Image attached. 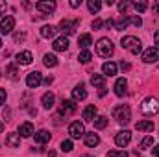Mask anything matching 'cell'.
Listing matches in <instances>:
<instances>
[{
    "instance_id": "obj_49",
    "label": "cell",
    "mask_w": 159,
    "mask_h": 157,
    "mask_svg": "<svg viewBox=\"0 0 159 157\" xmlns=\"http://www.w3.org/2000/svg\"><path fill=\"white\" fill-rule=\"evenodd\" d=\"M4 11H6V4L0 2V15H4Z\"/></svg>"
},
{
    "instance_id": "obj_18",
    "label": "cell",
    "mask_w": 159,
    "mask_h": 157,
    "mask_svg": "<svg viewBox=\"0 0 159 157\" xmlns=\"http://www.w3.org/2000/svg\"><path fill=\"white\" fill-rule=\"evenodd\" d=\"M83 120L85 122H93L94 118L98 117V109H96V105H87L85 109H83Z\"/></svg>"
},
{
    "instance_id": "obj_6",
    "label": "cell",
    "mask_w": 159,
    "mask_h": 157,
    "mask_svg": "<svg viewBox=\"0 0 159 157\" xmlns=\"http://www.w3.org/2000/svg\"><path fill=\"white\" fill-rule=\"evenodd\" d=\"M129 141H131V131H128V129H122L115 135V142L119 148H126L129 144Z\"/></svg>"
},
{
    "instance_id": "obj_50",
    "label": "cell",
    "mask_w": 159,
    "mask_h": 157,
    "mask_svg": "<svg viewBox=\"0 0 159 157\" xmlns=\"http://www.w3.org/2000/svg\"><path fill=\"white\" fill-rule=\"evenodd\" d=\"M2 131H4V124L0 122V133H2Z\"/></svg>"
},
{
    "instance_id": "obj_24",
    "label": "cell",
    "mask_w": 159,
    "mask_h": 157,
    "mask_svg": "<svg viewBox=\"0 0 159 157\" xmlns=\"http://www.w3.org/2000/svg\"><path fill=\"white\" fill-rule=\"evenodd\" d=\"M135 128L139 131H154V122L152 120H139L135 124Z\"/></svg>"
},
{
    "instance_id": "obj_29",
    "label": "cell",
    "mask_w": 159,
    "mask_h": 157,
    "mask_svg": "<svg viewBox=\"0 0 159 157\" xmlns=\"http://www.w3.org/2000/svg\"><path fill=\"white\" fill-rule=\"evenodd\" d=\"M91 83H93L94 87H100V89H104V85H106V76H104V74H93Z\"/></svg>"
},
{
    "instance_id": "obj_47",
    "label": "cell",
    "mask_w": 159,
    "mask_h": 157,
    "mask_svg": "<svg viewBox=\"0 0 159 157\" xmlns=\"http://www.w3.org/2000/svg\"><path fill=\"white\" fill-rule=\"evenodd\" d=\"M154 41H156V44H157V48H159V30L154 34Z\"/></svg>"
},
{
    "instance_id": "obj_39",
    "label": "cell",
    "mask_w": 159,
    "mask_h": 157,
    "mask_svg": "<svg viewBox=\"0 0 159 157\" xmlns=\"http://www.w3.org/2000/svg\"><path fill=\"white\" fill-rule=\"evenodd\" d=\"M129 22H131L133 26H137V28H139V26L143 24V19H141L139 15H135V17H129Z\"/></svg>"
},
{
    "instance_id": "obj_22",
    "label": "cell",
    "mask_w": 159,
    "mask_h": 157,
    "mask_svg": "<svg viewBox=\"0 0 159 157\" xmlns=\"http://www.w3.org/2000/svg\"><path fill=\"white\" fill-rule=\"evenodd\" d=\"M6 144H7L9 148H19V146H20V135H19V133H7Z\"/></svg>"
},
{
    "instance_id": "obj_4",
    "label": "cell",
    "mask_w": 159,
    "mask_h": 157,
    "mask_svg": "<svg viewBox=\"0 0 159 157\" xmlns=\"http://www.w3.org/2000/svg\"><path fill=\"white\" fill-rule=\"evenodd\" d=\"M113 52H115V46H113V43L107 37L98 39V43H96V54L100 57H109V56H113Z\"/></svg>"
},
{
    "instance_id": "obj_37",
    "label": "cell",
    "mask_w": 159,
    "mask_h": 157,
    "mask_svg": "<svg viewBox=\"0 0 159 157\" xmlns=\"http://www.w3.org/2000/svg\"><path fill=\"white\" fill-rule=\"evenodd\" d=\"M154 144V139L152 137H144L143 141H141V148H150Z\"/></svg>"
},
{
    "instance_id": "obj_9",
    "label": "cell",
    "mask_w": 159,
    "mask_h": 157,
    "mask_svg": "<svg viewBox=\"0 0 159 157\" xmlns=\"http://www.w3.org/2000/svg\"><path fill=\"white\" fill-rule=\"evenodd\" d=\"M76 26H78V20H69V19H63L59 22V28L65 35H72L76 32Z\"/></svg>"
},
{
    "instance_id": "obj_33",
    "label": "cell",
    "mask_w": 159,
    "mask_h": 157,
    "mask_svg": "<svg viewBox=\"0 0 159 157\" xmlns=\"http://www.w3.org/2000/svg\"><path fill=\"white\" fill-rule=\"evenodd\" d=\"M17 74H19V70H17L15 65H9V67L6 69V76H7L9 79H17Z\"/></svg>"
},
{
    "instance_id": "obj_25",
    "label": "cell",
    "mask_w": 159,
    "mask_h": 157,
    "mask_svg": "<svg viewBox=\"0 0 159 157\" xmlns=\"http://www.w3.org/2000/svg\"><path fill=\"white\" fill-rule=\"evenodd\" d=\"M129 26V17L128 15H122L119 19H115V30H126Z\"/></svg>"
},
{
    "instance_id": "obj_14",
    "label": "cell",
    "mask_w": 159,
    "mask_h": 157,
    "mask_svg": "<svg viewBox=\"0 0 159 157\" xmlns=\"http://www.w3.org/2000/svg\"><path fill=\"white\" fill-rule=\"evenodd\" d=\"M85 98H87L85 85H83V83H80V85H76V87L72 89V100H74V102H80V100H85Z\"/></svg>"
},
{
    "instance_id": "obj_16",
    "label": "cell",
    "mask_w": 159,
    "mask_h": 157,
    "mask_svg": "<svg viewBox=\"0 0 159 157\" xmlns=\"http://www.w3.org/2000/svg\"><path fill=\"white\" fill-rule=\"evenodd\" d=\"M41 104H43V107L44 109H52L54 105H56V96H54V92H44L43 94V98H41Z\"/></svg>"
},
{
    "instance_id": "obj_12",
    "label": "cell",
    "mask_w": 159,
    "mask_h": 157,
    "mask_svg": "<svg viewBox=\"0 0 159 157\" xmlns=\"http://www.w3.org/2000/svg\"><path fill=\"white\" fill-rule=\"evenodd\" d=\"M74 113H76L74 100H63L59 105V115H74Z\"/></svg>"
},
{
    "instance_id": "obj_44",
    "label": "cell",
    "mask_w": 159,
    "mask_h": 157,
    "mask_svg": "<svg viewBox=\"0 0 159 157\" xmlns=\"http://www.w3.org/2000/svg\"><path fill=\"white\" fill-rule=\"evenodd\" d=\"M52 81H54V78H52V76H48V78H44V79H43V83H44V85H50Z\"/></svg>"
},
{
    "instance_id": "obj_52",
    "label": "cell",
    "mask_w": 159,
    "mask_h": 157,
    "mask_svg": "<svg viewBox=\"0 0 159 157\" xmlns=\"http://www.w3.org/2000/svg\"><path fill=\"white\" fill-rule=\"evenodd\" d=\"M0 46H2V39H0Z\"/></svg>"
},
{
    "instance_id": "obj_2",
    "label": "cell",
    "mask_w": 159,
    "mask_h": 157,
    "mask_svg": "<svg viewBox=\"0 0 159 157\" xmlns=\"http://www.w3.org/2000/svg\"><path fill=\"white\" fill-rule=\"evenodd\" d=\"M141 113H143L144 117H154V115H157L159 113V100L154 98V96L144 98L143 104H141Z\"/></svg>"
},
{
    "instance_id": "obj_32",
    "label": "cell",
    "mask_w": 159,
    "mask_h": 157,
    "mask_svg": "<svg viewBox=\"0 0 159 157\" xmlns=\"http://www.w3.org/2000/svg\"><path fill=\"white\" fill-rule=\"evenodd\" d=\"M91 59H93V54H91L89 50H81V52H80V56H78L80 63H83V65H85V63H89Z\"/></svg>"
},
{
    "instance_id": "obj_7",
    "label": "cell",
    "mask_w": 159,
    "mask_h": 157,
    "mask_svg": "<svg viewBox=\"0 0 159 157\" xmlns=\"http://www.w3.org/2000/svg\"><path fill=\"white\" fill-rule=\"evenodd\" d=\"M41 83H43V74H41L39 70H34V72H30L26 76V85L30 89H37Z\"/></svg>"
},
{
    "instance_id": "obj_35",
    "label": "cell",
    "mask_w": 159,
    "mask_h": 157,
    "mask_svg": "<svg viewBox=\"0 0 159 157\" xmlns=\"http://www.w3.org/2000/svg\"><path fill=\"white\" fill-rule=\"evenodd\" d=\"M72 148L74 146H72V141L70 139H67V141L61 142V152H72Z\"/></svg>"
},
{
    "instance_id": "obj_53",
    "label": "cell",
    "mask_w": 159,
    "mask_h": 157,
    "mask_svg": "<svg viewBox=\"0 0 159 157\" xmlns=\"http://www.w3.org/2000/svg\"><path fill=\"white\" fill-rule=\"evenodd\" d=\"M0 76H2V72H0Z\"/></svg>"
},
{
    "instance_id": "obj_5",
    "label": "cell",
    "mask_w": 159,
    "mask_h": 157,
    "mask_svg": "<svg viewBox=\"0 0 159 157\" xmlns=\"http://www.w3.org/2000/svg\"><path fill=\"white\" fill-rule=\"evenodd\" d=\"M69 135H70V139H81V137L85 135V126H83V122H80V120L70 122V126H69Z\"/></svg>"
},
{
    "instance_id": "obj_41",
    "label": "cell",
    "mask_w": 159,
    "mask_h": 157,
    "mask_svg": "<svg viewBox=\"0 0 159 157\" xmlns=\"http://www.w3.org/2000/svg\"><path fill=\"white\" fill-rule=\"evenodd\" d=\"M6 98H7L6 91H4V89H0V105H4V104H6Z\"/></svg>"
},
{
    "instance_id": "obj_10",
    "label": "cell",
    "mask_w": 159,
    "mask_h": 157,
    "mask_svg": "<svg viewBox=\"0 0 159 157\" xmlns=\"http://www.w3.org/2000/svg\"><path fill=\"white\" fill-rule=\"evenodd\" d=\"M143 61L144 63H156V61H159V48L157 46H152V48L144 50L143 52Z\"/></svg>"
},
{
    "instance_id": "obj_30",
    "label": "cell",
    "mask_w": 159,
    "mask_h": 157,
    "mask_svg": "<svg viewBox=\"0 0 159 157\" xmlns=\"http://www.w3.org/2000/svg\"><path fill=\"white\" fill-rule=\"evenodd\" d=\"M87 7H89L91 13H98L100 7H102V2H100V0H89V2H87Z\"/></svg>"
},
{
    "instance_id": "obj_36",
    "label": "cell",
    "mask_w": 159,
    "mask_h": 157,
    "mask_svg": "<svg viewBox=\"0 0 159 157\" xmlns=\"http://www.w3.org/2000/svg\"><path fill=\"white\" fill-rule=\"evenodd\" d=\"M107 157H128V154L124 150H111L107 152Z\"/></svg>"
},
{
    "instance_id": "obj_13",
    "label": "cell",
    "mask_w": 159,
    "mask_h": 157,
    "mask_svg": "<svg viewBox=\"0 0 159 157\" xmlns=\"http://www.w3.org/2000/svg\"><path fill=\"white\" fill-rule=\"evenodd\" d=\"M113 89H115V94H117V96H120V98L126 96V94H128V81H126V78L117 79V83H115Z\"/></svg>"
},
{
    "instance_id": "obj_3",
    "label": "cell",
    "mask_w": 159,
    "mask_h": 157,
    "mask_svg": "<svg viewBox=\"0 0 159 157\" xmlns=\"http://www.w3.org/2000/svg\"><path fill=\"white\" fill-rule=\"evenodd\" d=\"M113 118L122 124V126H126V124H129V120H131V109L128 107V105H117L115 109H113Z\"/></svg>"
},
{
    "instance_id": "obj_34",
    "label": "cell",
    "mask_w": 159,
    "mask_h": 157,
    "mask_svg": "<svg viewBox=\"0 0 159 157\" xmlns=\"http://www.w3.org/2000/svg\"><path fill=\"white\" fill-rule=\"evenodd\" d=\"M131 6L135 7V11H137V13H143V11H144V9L148 7V4H146L144 0H139V2H133Z\"/></svg>"
},
{
    "instance_id": "obj_21",
    "label": "cell",
    "mask_w": 159,
    "mask_h": 157,
    "mask_svg": "<svg viewBox=\"0 0 159 157\" xmlns=\"http://www.w3.org/2000/svg\"><path fill=\"white\" fill-rule=\"evenodd\" d=\"M34 139H35L37 144H46V142L50 141V131H46V129H39V131L34 133Z\"/></svg>"
},
{
    "instance_id": "obj_23",
    "label": "cell",
    "mask_w": 159,
    "mask_h": 157,
    "mask_svg": "<svg viewBox=\"0 0 159 157\" xmlns=\"http://www.w3.org/2000/svg\"><path fill=\"white\" fill-rule=\"evenodd\" d=\"M102 72H104V76H115L117 74V65L113 61H106L102 65Z\"/></svg>"
},
{
    "instance_id": "obj_1",
    "label": "cell",
    "mask_w": 159,
    "mask_h": 157,
    "mask_svg": "<svg viewBox=\"0 0 159 157\" xmlns=\"http://www.w3.org/2000/svg\"><path fill=\"white\" fill-rule=\"evenodd\" d=\"M120 44H122V48H124V50L131 52L133 56H139V54L143 52V43L137 39L135 35H124L122 41H120Z\"/></svg>"
},
{
    "instance_id": "obj_11",
    "label": "cell",
    "mask_w": 159,
    "mask_h": 157,
    "mask_svg": "<svg viewBox=\"0 0 159 157\" xmlns=\"http://www.w3.org/2000/svg\"><path fill=\"white\" fill-rule=\"evenodd\" d=\"M35 7L39 9L41 13H44V17H46V15H50L56 9V2L54 0H41V2L35 4Z\"/></svg>"
},
{
    "instance_id": "obj_20",
    "label": "cell",
    "mask_w": 159,
    "mask_h": 157,
    "mask_svg": "<svg viewBox=\"0 0 159 157\" xmlns=\"http://www.w3.org/2000/svg\"><path fill=\"white\" fill-rule=\"evenodd\" d=\"M83 139H85V144L89 146V148H94V146H98L100 144V137H98V133H85L83 135Z\"/></svg>"
},
{
    "instance_id": "obj_19",
    "label": "cell",
    "mask_w": 159,
    "mask_h": 157,
    "mask_svg": "<svg viewBox=\"0 0 159 157\" xmlns=\"http://www.w3.org/2000/svg\"><path fill=\"white\" fill-rule=\"evenodd\" d=\"M52 48H54L56 52H65V50L69 48V39H67L65 35H63V37H57V39H54Z\"/></svg>"
},
{
    "instance_id": "obj_31",
    "label": "cell",
    "mask_w": 159,
    "mask_h": 157,
    "mask_svg": "<svg viewBox=\"0 0 159 157\" xmlns=\"http://www.w3.org/2000/svg\"><path fill=\"white\" fill-rule=\"evenodd\" d=\"M93 122H94V128H96V129H104V128L107 126L109 118H107V117H96Z\"/></svg>"
},
{
    "instance_id": "obj_8",
    "label": "cell",
    "mask_w": 159,
    "mask_h": 157,
    "mask_svg": "<svg viewBox=\"0 0 159 157\" xmlns=\"http://www.w3.org/2000/svg\"><path fill=\"white\" fill-rule=\"evenodd\" d=\"M13 28H15V19L11 17V15H6L2 20H0V34H11L13 32Z\"/></svg>"
},
{
    "instance_id": "obj_26",
    "label": "cell",
    "mask_w": 159,
    "mask_h": 157,
    "mask_svg": "<svg viewBox=\"0 0 159 157\" xmlns=\"http://www.w3.org/2000/svg\"><path fill=\"white\" fill-rule=\"evenodd\" d=\"M78 44H80V48H81V50H87V48L93 44V37H91L89 34H83V35H80Z\"/></svg>"
},
{
    "instance_id": "obj_27",
    "label": "cell",
    "mask_w": 159,
    "mask_h": 157,
    "mask_svg": "<svg viewBox=\"0 0 159 157\" xmlns=\"http://www.w3.org/2000/svg\"><path fill=\"white\" fill-rule=\"evenodd\" d=\"M56 32H57V28H56V26H52V24H50V26L46 24V26H43V28H41V35H43L44 39L54 37V35H56Z\"/></svg>"
},
{
    "instance_id": "obj_43",
    "label": "cell",
    "mask_w": 159,
    "mask_h": 157,
    "mask_svg": "<svg viewBox=\"0 0 159 157\" xmlns=\"http://www.w3.org/2000/svg\"><path fill=\"white\" fill-rule=\"evenodd\" d=\"M81 6V0H70V7H80Z\"/></svg>"
},
{
    "instance_id": "obj_40",
    "label": "cell",
    "mask_w": 159,
    "mask_h": 157,
    "mask_svg": "<svg viewBox=\"0 0 159 157\" xmlns=\"http://www.w3.org/2000/svg\"><path fill=\"white\" fill-rule=\"evenodd\" d=\"M102 24H104V22H102L100 19H94V20L91 22V28H93V30H100V28H102Z\"/></svg>"
},
{
    "instance_id": "obj_46",
    "label": "cell",
    "mask_w": 159,
    "mask_h": 157,
    "mask_svg": "<svg viewBox=\"0 0 159 157\" xmlns=\"http://www.w3.org/2000/svg\"><path fill=\"white\" fill-rule=\"evenodd\" d=\"M24 37H26L24 34H15V41H22Z\"/></svg>"
},
{
    "instance_id": "obj_42",
    "label": "cell",
    "mask_w": 159,
    "mask_h": 157,
    "mask_svg": "<svg viewBox=\"0 0 159 157\" xmlns=\"http://www.w3.org/2000/svg\"><path fill=\"white\" fill-rule=\"evenodd\" d=\"M120 69L126 72V70H129V69H131V65H129L128 61H120Z\"/></svg>"
},
{
    "instance_id": "obj_28",
    "label": "cell",
    "mask_w": 159,
    "mask_h": 157,
    "mask_svg": "<svg viewBox=\"0 0 159 157\" xmlns=\"http://www.w3.org/2000/svg\"><path fill=\"white\" fill-rule=\"evenodd\" d=\"M43 63H44L48 69H54V67H57V57H56L54 54H44Z\"/></svg>"
},
{
    "instance_id": "obj_38",
    "label": "cell",
    "mask_w": 159,
    "mask_h": 157,
    "mask_svg": "<svg viewBox=\"0 0 159 157\" xmlns=\"http://www.w3.org/2000/svg\"><path fill=\"white\" fill-rule=\"evenodd\" d=\"M129 6H131V4H129L128 0H124V2H119V11H120V13H126Z\"/></svg>"
},
{
    "instance_id": "obj_45",
    "label": "cell",
    "mask_w": 159,
    "mask_h": 157,
    "mask_svg": "<svg viewBox=\"0 0 159 157\" xmlns=\"http://www.w3.org/2000/svg\"><path fill=\"white\" fill-rule=\"evenodd\" d=\"M152 11H154V13H159V2H154V6H152Z\"/></svg>"
},
{
    "instance_id": "obj_15",
    "label": "cell",
    "mask_w": 159,
    "mask_h": 157,
    "mask_svg": "<svg viewBox=\"0 0 159 157\" xmlns=\"http://www.w3.org/2000/svg\"><path fill=\"white\" fill-rule=\"evenodd\" d=\"M19 65H30L32 61H34V56H32V52L30 50H24V52H19L17 54V59H15Z\"/></svg>"
},
{
    "instance_id": "obj_51",
    "label": "cell",
    "mask_w": 159,
    "mask_h": 157,
    "mask_svg": "<svg viewBox=\"0 0 159 157\" xmlns=\"http://www.w3.org/2000/svg\"><path fill=\"white\" fill-rule=\"evenodd\" d=\"M81 157H94V155H89V154H85V155H81Z\"/></svg>"
},
{
    "instance_id": "obj_48",
    "label": "cell",
    "mask_w": 159,
    "mask_h": 157,
    "mask_svg": "<svg viewBox=\"0 0 159 157\" xmlns=\"http://www.w3.org/2000/svg\"><path fill=\"white\" fill-rule=\"evenodd\" d=\"M152 154H154V157H159V144L154 148V150H152Z\"/></svg>"
},
{
    "instance_id": "obj_17",
    "label": "cell",
    "mask_w": 159,
    "mask_h": 157,
    "mask_svg": "<svg viewBox=\"0 0 159 157\" xmlns=\"http://www.w3.org/2000/svg\"><path fill=\"white\" fill-rule=\"evenodd\" d=\"M34 133H35V129H34V124L32 122H22L19 126V135L20 137H32Z\"/></svg>"
}]
</instances>
